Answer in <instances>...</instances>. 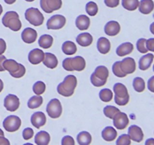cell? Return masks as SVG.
<instances>
[{
	"instance_id": "cell-1",
	"label": "cell",
	"mask_w": 154,
	"mask_h": 145,
	"mask_svg": "<svg viewBox=\"0 0 154 145\" xmlns=\"http://www.w3.org/2000/svg\"><path fill=\"white\" fill-rule=\"evenodd\" d=\"M78 81L76 76L74 75H68L65 77L63 82L57 86V92L63 97H71L75 92Z\"/></svg>"
},
{
	"instance_id": "cell-2",
	"label": "cell",
	"mask_w": 154,
	"mask_h": 145,
	"mask_svg": "<svg viewBox=\"0 0 154 145\" xmlns=\"http://www.w3.org/2000/svg\"><path fill=\"white\" fill-rule=\"evenodd\" d=\"M3 66L5 69L8 71L10 75L14 78H21L26 73L25 66L21 63H17L13 59H9V60L6 59L3 63Z\"/></svg>"
},
{
	"instance_id": "cell-3",
	"label": "cell",
	"mask_w": 154,
	"mask_h": 145,
	"mask_svg": "<svg viewBox=\"0 0 154 145\" xmlns=\"http://www.w3.org/2000/svg\"><path fill=\"white\" fill-rule=\"evenodd\" d=\"M108 76L109 71L108 68L105 66H99L90 76V81L96 87H101L106 84Z\"/></svg>"
},
{
	"instance_id": "cell-4",
	"label": "cell",
	"mask_w": 154,
	"mask_h": 145,
	"mask_svg": "<svg viewBox=\"0 0 154 145\" xmlns=\"http://www.w3.org/2000/svg\"><path fill=\"white\" fill-rule=\"evenodd\" d=\"M2 24L13 31H19L22 27L19 14L16 11H8L2 20Z\"/></svg>"
},
{
	"instance_id": "cell-5",
	"label": "cell",
	"mask_w": 154,
	"mask_h": 145,
	"mask_svg": "<svg viewBox=\"0 0 154 145\" xmlns=\"http://www.w3.org/2000/svg\"><path fill=\"white\" fill-rule=\"evenodd\" d=\"M63 67L67 71H82L86 67V61L81 56L67 57L63 61Z\"/></svg>"
},
{
	"instance_id": "cell-6",
	"label": "cell",
	"mask_w": 154,
	"mask_h": 145,
	"mask_svg": "<svg viewBox=\"0 0 154 145\" xmlns=\"http://www.w3.org/2000/svg\"><path fill=\"white\" fill-rule=\"evenodd\" d=\"M114 92L115 94L114 101L119 106H125L129 103V95L127 88L122 83H116L114 85Z\"/></svg>"
},
{
	"instance_id": "cell-7",
	"label": "cell",
	"mask_w": 154,
	"mask_h": 145,
	"mask_svg": "<svg viewBox=\"0 0 154 145\" xmlns=\"http://www.w3.org/2000/svg\"><path fill=\"white\" fill-rule=\"evenodd\" d=\"M25 18L30 24L38 27L43 24L45 18L42 12L36 8H29L25 12Z\"/></svg>"
},
{
	"instance_id": "cell-8",
	"label": "cell",
	"mask_w": 154,
	"mask_h": 145,
	"mask_svg": "<svg viewBox=\"0 0 154 145\" xmlns=\"http://www.w3.org/2000/svg\"><path fill=\"white\" fill-rule=\"evenodd\" d=\"M47 113L49 115V116L52 119H57L60 117L63 113V107L57 98L51 100L49 103L47 105Z\"/></svg>"
},
{
	"instance_id": "cell-9",
	"label": "cell",
	"mask_w": 154,
	"mask_h": 145,
	"mask_svg": "<svg viewBox=\"0 0 154 145\" xmlns=\"http://www.w3.org/2000/svg\"><path fill=\"white\" fill-rule=\"evenodd\" d=\"M21 126L20 118L17 116L11 115L7 116L3 121V127L8 132H14Z\"/></svg>"
},
{
	"instance_id": "cell-10",
	"label": "cell",
	"mask_w": 154,
	"mask_h": 145,
	"mask_svg": "<svg viewBox=\"0 0 154 145\" xmlns=\"http://www.w3.org/2000/svg\"><path fill=\"white\" fill-rule=\"evenodd\" d=\"M62 5V0H40L41 8L44 11L48 14L60 9Z\"/></svg>"
},
{
	"instance_id": "cell-11",
	"label": "cell",
	"mask_w": 154,
	"mask_h": 145,
	"mask_svg": "<svg viewBox=\"0 0 154 145\" xmlns=\"http://www.w3.org/2000/svg\"><path fill=\"white\" fill-rule=\"evenodd\" d=\"M66 19L63 15L56 14L49 18L47 22L48 30H60L65 26Z\"/></svg>"
},
{
	"instance_id": "cell-12",
	"label": "cell",
	"mask_w": 154,
	"mask_h": 145,
	"mask_svg": "<svg viewBox=\"0 0 154 145\" xmlns=\"http://www.w3.org/2000/svg\"><path fill=\"white\" fill-rule=\"evenodd\" d=\"M113 122H114V127L119 130L125 129L128 126L129 122V119L126 113L123 112H118L116 113L115 116L113 118Z\"/></svg>"
},
{
	"instance_id": "cell-13",
	"label": "cell",
	"mask_w": 154,
	"mask_h": 145,
	"mask_svg": "<svg viewBox=\"0 0 154 145\" xmlns=\"http://www.w3.org/2000/svg\"><path fill=\"white\" fill-rule=\"evenodd\" d=\"M4 107H5L8 111H16L20 107V100L18 97L14 95H11V94L8 95L5 98Z\"/></svg>"
},
{
	"instance_id": "cell-14",
	"label": "cell",
	"mask_w": 154,
	"mask_h": 145,
	"mask_svg": "<svg viewBox=\"0 0 154 145\" xmlns=\"http://www.w3.org/2000/svg\"><path fill=\"white\" fill-rule=\"evenodd\" d=\"M120 66L122 71L126 75L133 73L136 69L135 60L132 57H126L123 60L120 61Z\"/></svg>"
},
{
	"instance_id": "cell-15",
	"label": "cell",
	"mask_w": 154,
	"mask_h": 145,
	"mask_svg": "<svg viewBox=\"0 0 154 145\" xmlns=\"http://www.w3.org/2000/svg\"><path fill=\"white\" fill-rule=\"evenodd\" d=\"M38 33L36 30L31 28V27H27V28L24 29V30H23L22 32V34H21L22 40L27 44H31L35 42Z\"/></svg>"
},
{
	"instance_id": "cell-16",
	"label": "cell",
	"mask_w": 154,
	"mask_h": 145,
	"mask_svg": "<svg viewBox=\"0 0 154 145\" xmlns=\"http://www.w3.org/2000/svg\"><path fill=\"white\" fill-rule=\"evenodd\" d=\"M128 133H129L128 134L129 135L130 138L134 141L139 143V142L142 141L143 138H144V133H143L142 129L136 125H131L128 130Z\"/></svg>"
},
{
	"instance_id": "cell-17",
	"label": "cell",
	"mask_w": 154,
	"mask_h": 145,
	"mask_svg": "<svg viewBox=\"0 0 154 145\" xmlns=\"http://www.w3.org/2000/svg\"><path fill=\"white\" fill-rule=\"evenodd\" d=\"M44 57H45V52L39 48H34L29 53L28 59L32 64L37 65L42 62Z\"/></svg>"
},
{
	"instance_id": "cell-18",
	"label": "cell",
	"mask_w": 154,
	"mask_h": 145,
	"mask_svg": "<svg viewBox=\"0 0 154 145\" xmlns=\"http://www.w3.org/2000/svg\"><path fill=\"white\" fill-rule=\"evenodd\" d=\"M46 116L43 112H35L31 116L32 125L36 128H40L46 124Z\"/></svg>"
},
{
	"instance_id": "cell-19",
	"label": "cell",
	"mask_w": 154,
	"mask_h": 145,
	"mask_svg": "<svg viewBox=\"0 0 154 145\" xmlns=\"http://www.w3.org/2000/svg\"><path fill=\"white\" fill-rule=\"evenodd\" d=\"M120 25L117 21H111L105 26V33L109 36H115L120 33Z\"/></svg>"
},
{
	"instance_id": "cell-20",
	"label": "cell",
	"mask_w": 154,
	"mask_h": 145,
	"mask_svg": "<svg viewBox=\"0 0 154 145\" xmlns=\"http://www.w3.org/2000/svg\"><path fill=\"white\" fill-rule=\"evenodd\" d=\"M42 62L47 67L50 69H54L58 66V60L57 57L52 53H45V57Z\"/></svg>"
},
{
	"instance_id": "cell-21",
	"label": "cell",
	"mask_w": 154,
	"mask_h": 145,
	"mask_svg": "<svg viewBox=\"0 0 154 145\" xmlns=\"http://www.w3.org/2000/svg\"><path fill=\"white\" fill-rule=\"evenodd\" d=\"M93 38L89 33H82L78 35L76 38V42L78 45L83 47L90 46L93 43Z\"/></svg>"
},
{
	"instance_id": "cell-22",
	"label": "cell",
	"mask_w": 154,
	"mask_h": 145,
	"mask_svg": "<svg viewBox=\"0 0 154 145\" xmlns=\"http://www.w3.org/2000/svg\"><path fill=\"white\" fill-rule=\"evenodd\" d=\"M97 48L101 54H108L111 50V42L107 38L100 37L97 41Z\"/></svg>"
},
{
	"instance_id": "cell-23",
	"label": "cell",
	"mask_w": 154,
	"mask_h": 145,
	"mask_svg": "<svg viewBox=\"0 0 154 145\" xmlns=\"http://www.w3.org/2000/svg\"><path fill=\"white\" fill-rule=\"evenodd\" d=\"M134 45L131 42H124L117 47L116 53L120 57L128 55L133 51Z\"/></svg>"
},
{
	"instance_id": "cell-24",
	"label": "cell",
	"mask_w": 154,
	"mask_h": 145,
	"mask_svg": "<svg viewBox=\"0 0 154 145\" xmlns=\"http://www.w3.org/2000/svg\"><path fill=\"white\" fill-rule=\"evenodd\" d=\"M139 11L144 14H149L153 11L154 3L153 0H141L138 5Z\"/></svg>"
},
{
	"instance_id": "cell-25",
	"label": "cell",
	"mask_w": 154,
	"mask_h": 145,
	"mask_svg": "<svg viewBox=\"0 0 154 145\" xmlns=\"http://www.w3.org/2000/svg\"><path fill=\"white\" fill-rule=\"evenodd\" d=\"M77 28L79 30H87L90 27V20L87 15H79L75 21Z\"/></svg>"
},
{
	"instance_id": "cell-26",
	"label": "cell",
	"mask_w": 154,
	"mask_h": 145,
	"mask_svg": "<svg viewBox=\"0 0 154 145\" xmlns=\"http://www.w3.org/2000/svg\"><path fill=\"white\" fill-rule=\"evenodd\" d=\"M51 140L49 133L45 131H41L35 136V143L37 145H48Z\"/></svg>"
},
{
	"instance_id": "cell-27",
	"label": "cell",
	"mask_w": 154,
	"mask_h": 145,
	"mask_svg": "<svg viewBox=\"0 0 154 145\" xmlns=\"http://www.w3.org/2000/svg\"><path fill=\"white\" fill-rule=\"evenodd\" d=\"M102 137L106 141H113L117 137V132L114 128L108 126L102 130Z\"/></svg>"
},
{
	"instance_id": "cell-28",
	"label": "cell",
	"mask_w": 154,
	"mask_h": 145,
	"mask_svg": "<svg viewBox=\"0 0 154 145\" xmlns=\"http://www.w3.org/2000/svg\"><path fill=\"white\" fill-rule=\"evenodd\" d=\"M154 58L153 54H147L142 56L139 60V68L141 70H147L151 66Z\"/></svg>"
},
{
	"instance_id": "cell-29",
	"label": "cell",
	"mask_w": 154,
	"mask_h": 145,
	"mask_svg": "<svg viewBox=\"0 0 154 145\" xmlns=\"http://www.w3.org/2000/svg\"><path fill=\"white\" fill-rule=\"evenodd\" d=\"M63 52L66 55H72L77 51V46L75 42L72 41H66L62 45Z\"/></svg>"
},
{
	"instance_id": "cell-30",
	"label": "cell",
	"mask_w": 154,
	"mask_h": 145,
	"mask_svg": "<svg viewBox=\"0 0 154 145\" xmlns=\"http://www.w3.org/2000/svg\"><path fill=\"white\" fill-rule=\"evenodd\" d=\"M53 42H54V39L51 35L48 34L42 35L38 39L39 46L42 48H45V49L51 48L53 45Z\"/></svg>"
},
{
	"instance_id": "cell-31",
	"label": "cell",
	"mask_w": 154,
	"mask_h": 145,
	"mask_svg": "<svg viewBox=\"0 0 154 145\" xmlns=\"http://www.w3.org/2000/svg\"><path fill=\"white\" fill-rule=\"evenodd\" d=\"M77 140L80 145H89L92 142V136L88 131H81L77 136Z\"/></svg>"
},
{
	"instance_id": "cell-32",
	"label": "cell",
	"mask_w": 154,
	"mask_h": 145,
	"mask_svg": "<svg viewBox=\"0 0 154 145\" xmlns=\"http://www.w3.org/2000/svg\"><path fill=\"white\" fill-rule=\"evenodd\" d=\"M43 103V98L40 95H36L29 98L28 101L27 105L29 109H36L38 108Z\"/></svg>"
},
{
	"instance_id": "cell-33",
	"label": "cell",
	"mask_w": 154,
	"mask_h": 145,
	"mask_svg": "<svg viewBox=\"0 0 154 145\" xmlns=\"http://www.w3.org/2000/svg\"><path fill=\"white\" fill-rule=\"evenodd\" d=\"M99 98L102 101L108 103L112 100V98H114V95H113V92L111 89H102L99 92Z\"/></svg>"
},
{
	"instance_id": "cell-34",
	"label": "cell",
	"mask_w": 154,
	"mask_h": 145,
	"mask_svg": "<svg viewBox=\"0 0 154 145\" xmlns=\"http://www.w3.org/2000/svg\"><path fill=\"white\" fill-rule=\"evenodd\" d=\"M139 5L138 0H122V5L128 11H135Z\"/></svg>"
},
{
	"instance_id": "cell-35",
	"label": "cell",
	"mask_w": 154,
	"mask_h": 145,
	"mask_svg": "<svg viewBox=\"0 0 154 145\" xmlns=\"http://www.w3.org/2000/svg\"><path fill=\"white\" fill-rule=\"evenodd\" d=\"M133 88L137 92H142L145 89L144 80L141 77H135L133 80Z\"/></svg>"
},
{
	"instance_id": "cell-36",
	"label": "cell",
	"mask_w": 154,
	"mask_h": 145,
	"mask_svg": "<svg viewBox=\"0 0 154 145\" xmlns=\"http://www.w3.org/2000/svg\"><path fill=\"white\" fill-rule=\"evenodd\" d=\"M120 109L117 108L116 107H114V106H106V107L104 108L103 112L104 114L106 117L109 118V119H112L114 118V116H115L116 113H117L118 112H120Z\"/></svg>"
},
{
	"instance_id": "cell-37",
	"label": "cell",
	"mask_w": 154,
	"mask_h": 145,
	"mask_svg": "<svg viewBox=\"0 0 154 145\" xmlns=\"http://www.w3.org/2000/svg\"><path fill=\"white\" fill-rule=\"evenodd\" d=\"M32 90L35 95H41L43 93H45V90H46V85H45L44 82L38 81L33 85Z\"/></svg>"
},
{
	"instance_id": "cell-38",
	"label": "cell",
	"mask_w": 154,
	"mask_h": 145,
	"mask_svg": "<svg viewBox=\"0 0 154 145\" xmlns=\"http://www.w3.org/2000/svg\"><path fill=\"white\" fill-rule=\"evenodd\" d=\"M98 11H99V8H98L97 4L94 2H89L86 5V11L90 16L93 17L96 15V14L98 13Z\"/></svg>"
},
{
	"instance_id": "cell-39",
	"label": "cell",
	"mask_w": 154,
	"mask_h": 145,
	"mask_svg": "<svg viewBox=\"0 0 154 145\" xmlns=\"http://www.w3.org/2000/svg\"><path fill=\"white\" fill-rule=\"evenodd\" d=\"M112 71L114 75L120 78H124L126 76V74L122 71L121 68L120 66V61H117L114 63L112 66Z\"/></svg>"
},
{
	"instance_id": "cell-40",
	"label": "cell",
	"mask_w": 154,
	"mask_h": 145,
	"mask_svg": "<svg viewBox=\"0 0 154 145\" xmlns=\"http://www.w3.org/2000/svg\"><path fill=\"white\" fill-rule=\"evenodd\" d=\"M146 41H147V39H144V38H141V39H138L136 43L137 49L141 54H146L148 51L147 47H146Z\"/></svg>"
},
{
	"instance_id": "cell-41",
	"label": "cell",
	"mask_w": 154,
	"mask_h": 145,
	"mask_svg": "<svg viewBox=\"0 0 154 145\" xmlns=\"http://www.w3.org/2000/svg\"><path fill=\"white\" fill-rule=\"evenodd\" d=\"M117 145H129L131 144V138L129 134H124L120 135L117 140Z\"/></svg>"
},
{
	"instance_id": "cell-42",
	"label": "cell",
	"mask_w": 154,
	"mask_h": 145,
	"mask_svg": "<svg viewBox=\"0 0 154 145\" xmlns=\"http://www.w3.org/2000/svg\"><path fill=\"white\" fill-rule=\"evenodd\" d=\"M34 135V131L31 128H26L23 131V137L24 140H29Z\"/></svg>"
},
{
	"instance_id": "cell-43",
	"label": "cell",
	"mask_w": 154,
	"mask_h": 145,
	"mask_svg": "<svg viewBox=\"0 0 154 145\" xmlns=\"http://www.w3.org/2000/svg\"><path fill=\"white\" fill-rule=\"evenodd\" d=\"M75 142L72 136H64L62 139V144L63 145H75Z\"/></svg>"
},
{
	"instance_id": "cell-44",
	"label": "cell",
	"mask_w": 154,
	"mask_h": 145,
	"mask_svg": "<svg viewBox=\"0 0 154 145\" xmlns=\"http://www.w3.org/2000/svg\"><path fill=\"white\" fill-rule=\"evenodd\" d=\"M106 6L109 8H116L120 4V0H104Z\"/></svg>"
},
{
	"instance_id": "cell-45",
	"label": "cell",
	"mask_w": 154,
	"mask_h": 145,
	"mask_svg": "<svg viewBox=\"0 0 154 145\" xmlns=\"http://www.w3.org/2000/svg\"><path fill=\"white\" fill-rule=\"evenodd\" d=\"M146 45L147 48L149 51H154V39H150L146 41Z\"/></svg>"
},
{
	"instance_id": "cell-46",
	"label": "cell",
	"mask_w": 154,
	"mask_h": 145,
	"mask_svg": "<svg viewBox=\"0 0 154 145\" xmlns=\"http://www.w3.org/2000/svg\"><path fill=\"white\" fill-rule=\"evenodd\" d=\"M6 50V42L3 39H0V54H3Z\"/></svg>"
},
{
	"instance_id": "cell-47",
	"label": "cell",
	"mask_w": 154,
	"mask_h": 145,
	"mask_svg": "<svg viewBox=\"0 0 154 145\" xmlns=\"http://www.w3.org/2000/svg\"><path fill=\"white\" fill-rule=\"evenodd\" d=\"M5 60H6L5 56L2 55V54H0V72H3V71L5 70L4 66H3V63H4V61Z\"/></svg>"
},
{
	"instance_id": "cell-48",
	"label": "cell",
	"mask_w": 154,
	"mask_h": 145,
	"mask_svg": "<svg viewBox=\"0 0 154 145\" xmlns=\"http://www.w3.org/2000/svg\"><path fill=\"white\" fill-rule=\"evenodd\" d=\"M0 145H10V141L5 136H0Z\"/></svg>"
},
{
	"instance_id": "cell-49",
	"label": "cell",
	"mask_w": 154,
	"mask_h": 145,
	"mask_svg": "<svg viewBox=\"0 0 154 145\" xmlns=\"http://www.w3.org/2000/svg\"><path fill=\"white\" fill-rule=\"evenodd\" d=\"M153 79L154 76H152L150 79V80L148 81V89H150V92H154V89H153Z\"/></svg>"
},
{
	"instance_id": "cell-50",
	"label": "cell",
	"mask_w": 154,
	"mask_h": 145,
	"mask_svg": "<svg viewBox=\"0 0 154 145\" xmlns=\"http://www.w3.org/2000/svg\"><path fill=\"white\" fill-rule=\"evenodd\" d=\"M153 145L154 144V141H153V138H150L149 139V140H147V141H146V145Z\"/></svg>"
},
{
	"instance_id": "cell-51",
	"label": "cell",
	"mask_w": 154,
	"mask_h": 145,
	"mask_svg": "<svg viewBox=\"0 0 154 145\" xmlns=\"http://www.w3.org/2000/svg\"><path fill=\"white\" fill-rule=\"evenodd\" d=\"M4 1H5V2L7 3V4L12 5V4H14L15 2H16V0H4Z\"/></svg>"
},
{
	"instance_id": "cell-52",
	"label": "cell",
	"mask_w": 154,
	"mask_h": 145,
	"mask_svg": "<svg viewBox=\"0 0 154 145\" xmlns=\"http://www.w3.org/2000/svg\"><path fill=\"white\" fill-rule=\"evenodd\" d=\"M3 88H4V84H3L2 80L0 79V92L3 90Z\"/></svg>"
},
{
	"instance_id": "cell-53",
	"label": "cell",
	"mask_w": 154,
	"mask_h": 145,
	"mask_svg": "<svg viewBox=\"0 0 154 145\" xmlns=\"http://www.w3.org/2000/svg\"><path fill=\"white\" fill-rule=\"evenodd\" d=\"M0 136H5L4 132H3V131L1 129V128H0Z\"/></svg>"
},
{
	"instance_id": "cell-54",
	"label": "cell",
	"mask_w": 154,
	"mask_h": 145,
	"mask_svg": "<svg viewBox=\"0 0 154 145\" xmlns=\"http://www.w3.org/2000/svg\"><path fill=\"white\" fill-rule=\"evenodd\" d=\"M2 11H3V8H2V6L1 5H0V15L2 14Z\"/></svg>"
},
{
	"instance_id": "cell-55",
	"label": "cell",
	"mask_w": 154,
	"mask_h": 145,
	"mask_svg": "<svg viewBox=\"0 0 154 145\" xmlns=\"http://www.w3.org/2000/svg\"><path fill=\"white\" fill-rule=\"evenodd\" d=\"M25 1H26V2H33V1H35V0H25Z\"/></svg>"
}]
</instances>
